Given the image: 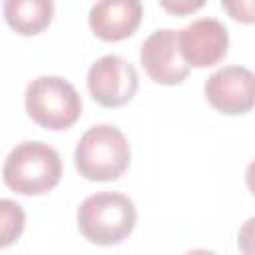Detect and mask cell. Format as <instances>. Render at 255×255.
<instances>
[{
  "label": "cell",
  "instance_id": "cell-1",
  "mask_svg": "<svg viewBox=\"0 0 255 255\" xmlns=\"http://www.w3.org/2000/svg\"><path fill=\"white\" fill-rule=\"evenodd\" d=\"M2 175L12 191L20 195H42L58 185L62 159L44 141H24L8 153Z\"/></svg>",
  "mask_w": 255,
  "mask_h": 255
},
{
  "label": "cell",
  "instance_id": "cell-2",
  "mask_svg": "<svg viewBox=\"0 0 255 255\" xmlns=\"http://www.w3.org/2000/svg\"><path fill=\"white\" fill-rule=\"evenodd\" d=\"M135 215V205L128 195L114 191L94 193L78 207V227L96 245H116L133 231Z\"/></svg>",
  "mask_w": 255,
  "mask_h": 255
},
{
  "label": "cell",
  "instance_id": "cell-3",
  "mask_svg": "<svg viewBox=\"0 0 255 255\" xmlns=\"http://www.w3.org/2000/svg\"><path fill=\"white\" fill-rule=\"evenodd\" d=\"M129 143L126 135L110 126L100 124L90 128L78 141L74 163L80 175L92 181L118 179L129 165Z\"/></svg>",
  "mask_w": 255,
  "mask_h": 255
},
{
  "label": "cell",
  "instance_id": "cell-4",
  "mask_svg": "<svg viewBox=\"0 0 255 255\" xmlns=\"http://www.w3.org/2000/svg\"><path fill=\"white\" fill-rule=\"evenodd\" d=\"M26 112L46 129H66L82 114L76 88L60 76H40L26 88Z\"/></svg>",
  "mask_w": 255,
  "mask_h": 255
},
{
  "label": "cell",
  "instance_id": "cell-5",
  "mask_svg": "<svg viewBox=\"0 0 255 255\" xmlns=\"http://www.w3.org/2000/svg\"><path fill=\"white\" fill-rule=\"evenodd\" d=\"M137 72L122 56L108 54L96 60L88 72V90L104 108H120L137 92Z\"/></svg>",
  "mask_w": 255,
  "mask_h": 255
},
{
  "label": "cell",
  "instance_id": "cell-6",
  "mask_svg": "<svg viewBox=\"0 0 255 255\" xmlns=\"http://www.w3.org/2000/svg\"><path fill=\"white\" fill-rule=\"evenodd\" d=\"M177 44L187 66L209 68L227 54L229 34L217 18H197L183 30H177Z\"/></svg>",
  "mask_w": 255,
  "mask_h": 255
},
{
  "label": "cell",
  "instance_id": "cell-7",
  "mask_svg": "<svg viewBox=\"0 0 255 255\" xmlns=\"http://www.w3.org/2000/svg\"><path fill=\"white\" fill-rule=\"evenodd\" d=\"M207 102L221 114L237 116L253 108L255 78L245 66H223L205 82Z\"/></svg>",
  "mask_w": 255,
  "mask_h": 255
},
{
  "label": "cell",
  "instance_id": "cell-8",
  "mask_svg": "<svg viewBox=\"0 0 255 255\" xmlns=\"http://www.w3.org/2000/svg\"><path fill=\"white\" fill-rule=\"evenodd\" d=\"M139 60L149 78L163 86L181 84L189 74V66L179 52L177 32L171 28H161L149 34L141 44Z\"/></svg>",
  "mask_w": 255,
  "mask_h": 255
},
{
  "label": "cell",
  "instance_id": "cell-9",
  "mask_svg": "<svg viewBox=\"0 0 255 255\" xmlns=\"http://www.w3.org/2000/svg\"><path fill=\"white\" fill-rule=\"evenodd\" d=\"M143 16L137 0H102L90 10V28L106 42H118L135 32Z\"/></svg>",
  "mask_w": 255,
  "mask_h": 255
},
{
  "label": "cell",
  "instance_id": "cell-10",
  "mask_svg": "<svg viewBox=\"0 0 255 255\" xmlns=\"http://www.w3.org/2000/svg\"><path fill=\"white\" fill-rule=\"evenodd\" d=\"M4 18L8 26L22 34V36H34L40 34L48 24L52 22L54 14V2L50 0H6L4 6Z\"/></svg>",
  "mask_w": 255,
  "mask_h": 255
},
{
  "label": "cell",
  "instance_id": "cell-11",
  "mask_svg": "<svg viewBox=\"0 0 255 255\" xmlns=\"http://www.w3.org/2000/svg\"><path fill=\"white\" fill-rule=\"evenodd\" d=\"M26 213L22 205L12 199L0 197V249L12 245L24 231Z\"/></svg>",
  "mask_w": 255,
  "mask_h": 255
},
{
  "label": "cell",
  "instance_id": "cell-12",
  "mask_svg": "<svg viewBox=\"0 0 255 255\" xmlns=\"http://www.w3.org/2000/svg\"><path fill=\"white\" fill-rule=\"evenodd\" d=\"M161 6H163L165 10H169V12H175V14H187V12H193V10L201 8L203 2H175V4H171V2H161Z\"/></svg>",
  "mask_w": 255,
  "mask_h": 255
},
{
  "label": "cell",
  "instance_id": "cell-13",
  "mask_svg": "<svg viewBox=\"0 0 255 255\" xmlns=\"http://www.w3.org/2000/svg\"><path fill=\"white\" fill-rule=\"evenodd\" d=\"M185 255H217V253L207 251V249H191V251H187Z\"/></svg>",
  "mask_w": 255,
  "mask_h": 255
}]
</instances>
